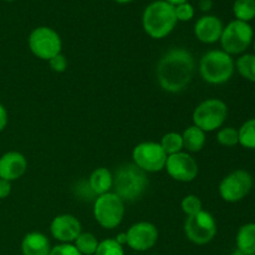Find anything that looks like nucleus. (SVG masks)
I'll list each match as a JSON object with an SVG mask.
<instances>
[{"label":"nucleus","instance_id":"nucleus-10","mask_svg":"<svg viewBox=\"0 0 255 255\" xmlns=\"http://www.w3.org/2000/svg\"><path fill=\"white\" fill-rule=\"evenodd\" d=\"M184 233L192 243L204 246L211 243L217 234V222L209 212H198L197 214L187 217L184 223Z\"/></svg>","mask_w":255,"mask_h":255},{"label":"nucleus","instance_id":"nucleus-6","mask_svg":"<svg viewBox=\"0 0 255 255\" xmlns=\"http://www.w3.org/2000/svg\"><path fill=\"white\" fill-rule=\"evenodd\" d=\"M222 50L233 55H243L254 41V30L249 22L233 20L224 26L221 36Z\"/></svg>","mask_w":255,"mask_h":255},{"label":"nucleus","instance_id":"nucleus-24","mask_svg":"<svg viewBox=\"0 0 255 255\" xmlns=\"http://www.w3.org/2000/svg\"><path fill=\"white\" fill-rule=\"evenodd\" d=\"M74 243L77 251L82 255H94L100 242L97 241V238L92 233H89V232L84 233V232H81V234L75 239Z\"/></svg>","mask_w":255,"mask_h":255},{"label":"nucleus","instance_id":"nucleus-21","mask_svg":"<svg viewBox=\"0 0 255 255\" xmlns=\"http://www.w3.org/2000/svg\"><path fill=\"white\" fill-rule=\"evenodd\" d=\"M236 70L242 77L255 84V54H243L237 59Z\"/></svg>","mask_w":255,"mask_h":255},{"label":"nucleus","instance_id":"nucleus-19","mask_svg":"<svg viewBox=\"0 0 255 255\" xmlns=\"http://www.w3.org/2000/svg\"><path fill=\"white\" fill-rule=\"evenodd\" d=\"M237 249L246 255L255 254V223H247L239 228L236 237Z\"/></svg>","mask_w":255,"mask_h":255},{"label":"nucleus","instance_id":"nucleus-3","mask_svg":"<svg viewBox=\"0 0 255 255\" xmlns=\"http://www.w3.org/2000/svg\"><path fill=\"white\" fill-rule=\"evenodd\" d=\"M177 22L174 6L164 0L152 1L142 15V26L152 39L159 40L168 36L174 30Z\"/></svg>","mask_w":255,"mask_h":255},{"label":"nucleus","instance_id":"nucleus-36","mask_svg":"<svg viewBox=\"0 0 255 255\" xmlns=\"http://www.w3.org/2000/svg\"><path fill=\"white\" fill-rule=\"evenodd\" d=\"M116 242L119 244H121L124 247V244H127V234L126 233H120L119 236L116 237Z\"/></svg>","mask_w":255,"mask_h":255},{"label":"nucleus","instance_id":"nucleus-12","mask_svg":"<svg viewBox=\"0 0 255 255\" xmlns=\"http://www.w3.org/2000/svg\"><path fill=\"white\" fill-rule=\"evenodd\" d=\"M164 169L169 177L178 182H192L198 176V163L187 152H178L167 157Z\"/></svg>","mask_w":255,"mask_h":255},{"label":"nucleus","instance_id":"nucleus-23","mask_svg":"<svg viewBox=\"0 0 255 255\" xmlns=\"http://www.w3.org/2000/svg\"><path fill=\"white\" fill-rule=\"evenodd\" d=\"M239 144L247 149H255V117L244 122L238 128Z\"/></svg>","mask_w":255,"mask_h":255},{"label":"nucleus","instance_id":"nucleus-41","mask_svg":"<svg viewBox=\"0 0 255 255\" xmlns=\"http://www.w3.org/2000/svg\"><path fill=\"white\" fill-rule=\"evenodd\" d=\"M5 1H15V0H5Z\"/></svg>","mask_w":255,"mask_h":255},{"label":"nucleus","instance_id":"nucleus-37","mask_svg":"<svg viewBox=\"0 0 255 255\" xmlns=\"http://www.w3.org/2000/svg\"><path fill=\"white\" fill-rule=\"evenodd\" d=\"M164 1L168 2V4H171L172 6H177V5L183 4V2H187L188 0H164Z\"/></svg>","mask_w":255,"mask_h":255},{"label":"nucleus","instance_id":"nucleus-26","mask_svg":"<svg viewBox=\"0 0 255 255\" xmlns=\"http://www.w3.org/2000/svg\"><path fill=\"white\" fill-rule=\"evenodd\" d=\"M217 141L226 147H234L239 144L238 129L236 127H222L217 132Z\"/></svg>","mask_w":255,"mask_h":255},{"label":"nucleus","instance_id":"nucleus-20","mask_svg":"<svg viewBox=\"0 0 255 255\" xmlns=\"http://www.w3.org/2000/svg\"><path fill=\"white\" fill-rule=\"evenodd\" d=\"M182 138H183V148H186L187 152H192V153L202 151L207 141L206 132L202 131L194 125L184 129V132L182 133Z\"/></svg>","mask_w":255,"mask_h":255},{"label":"nucleus","instance_id":"nucleus-35","mask_svg":"<svg viewBox=\"0 0 255 255\" xmlns=\"http://www.w3.org/2000/svg\"><path fill=\"white\" fill-rule=\"evenodd\" d=\"M213 6V2L212 0H199V9L202 11H209Z\"/></svg>","mask_w":255,"mask_h":255},{"label":"nucleus","instance_id":"nucleus-7","mask_svg":"<svg viewBox=\"0 0 255 255\" xmlns=\"http://www.w3.org/2000/svg\"><path fill=\"white\" fill-rule=\"evenodd\" d=\"M125 202L114 192L101 194L95 199L94 217L105 229H115L124 221Z\"/></svg>","mask_w":255,"mask_h":255},{"label":"nucleus","instance_id":"nucleus-32","mask_svg":"<svg viewBox=\"0 0 255 255\" xmlns=\"http://www.w3.org/2000/svg\"><path fill=\"white\" fill-rule=\"evenodd\" d=\"M76 194L84 199H87V197H89V199H94V197H96V194H95L94 192H92V189L90 188L89 182L86 181H81L77 183Z\"/></svg>","mask_w":255,"mask_h":255},{"label":"nucleus","instance_id":"nucleus-25","mask_svg":"<svg viewBox=\"0 0 255 255\" xmlns=\"http://www.w3.org/2000/svg\"><path fill=\"white\" fill-rule=\"evenodd\" d=\"M159 144L163 148V151L166 152L167 156H171V154L182 152V149H183V138H182L181 133L168 132V133H166L162 137Z\"/></svg>","mask_w":255,"mask_h":255},{"label":"nucleus","instance_id":"nucleus-39","mask_svg":"<svg viewBox=\"0 0 255 255\" xmlns=\"http://www.w3.org/2000/svg\"><path fill=\"white\" fill-rule=\"evenodd\" d=\"M232 255H246L244 253H242L241 251H238V249H236V251H234V253L232 254Z\"/></svg>","mask_w":255,"mask_h":255},{"label":"nucleus","instance_id":"nucleus-34","mask_svg":"<svg viewBox=\"0 0 255 255\" xmlns=\"http://www.w3.org/2000/svg\"><path fill=\"white\" fill-rule=\"evenodd\" d=\"M7 125V112L5 107L0 104V132L6 127Z\"/></svg>","mask_w":255,"mask_h":255},{"label":"nucleus","instance_id":"nucleus-5","mask_svg":"<svg viewBox=\"0 0 255 255\" xmlns=\"http://www.w3.org/2000/svg\"><path fill=\"white\" fill-rule=\"evenodd\" d=\"M227 117H228V106L226 102L219 99H208L204 100L194 109L192 121L194 126L207 133L222 128Z\"/></svg>","mask_w":255,"mask_h":255},{"label":"nucleus","instance_id":"nucleus-31","mask_svg":"<svg viewBox=\"0 0 255 255\" xmlns=\"http://www.w3.org/2000/svg\"><path fill=\"white\" fill-rule=\"evenodd\" d=\"M50 67L55 72H64L67 69V59L64 54H59L49 60Z\"/></svg>","mask_w":255,"mask_h":255},{"label":"nucleus","instance_id":"nucleus-22","mask_svg":"<svg viewBox=\"0 0 255 255\" xmlns=\"http://www.w3.org/2000/svg\"><path fill=\"white\" fill-rule=\"evenodd\" d=\"M236 20L249 22L255 19V0H236L233 4Z\"/></svg>","mask_w":255,"mask_h":255},{"label":"nucleus","instance_id":"nucleus-29","mask_svg":"<svg viewBox=\"0 0 255 255\" xmlns=\"http://www.w3.org/2000/svg\"><path fill=\"white\" fill-rule=\"evenodd\" d=\"M174 12H176L177 21H189L194 16V7L187 1L174 6Z\"/></svg>","mask_w":255,"mask_h":255},{"label":"nucleus","instance_id":"nucleus-27","mask_svg":"<svg viewBox=\"0 0 255 255\" xmlns=\"http://www.w3.org/2000/svg\"><path fill=\"white\" fill-rule=\"evenodd\" d=\"M94 255H125L124 247L116 239H105L100 242Z\"/></svg>","mask_w":255,"mask_h":255},{"label":"nucleus","instance_id":"nucleus-38","mask_svg":"<svg viewBox=\"0 0 255 255\" xmlns=\"http://www.w3.org/2000/svg\"><path fill=\"white\" fill-rule=\"evenodd\" d=\"M114 1L119 2V4H127V2H131L133 1V0H114Z\"/></svg>","mask_w":255,"mask_h":255},{"label":"nucleus","instance_id":"nucleus-2","mask_svg":"<svg viewBox=\"0 0 255 255\" xmlns=\"http://www.w3.org/2000/svg\"><path fill=\"white\" fill-rule=\"evenodd\" d=\"M147 173L134 163H127L119 167L114 174V193L122 201L136 202L143 196L148 187Z\"/></svg>","mask_w":255,"mask_h":255},{"label":"nucleus","instance_id":"nucleus-9","mask_svg":"<svg viewBox=\"0 0 255 255\" xmlns=\"http://www.w3.org/2000/svg\"><path fill=\"white\" fill-rule=\"evenodd\" d=\"M253 188V176L246 169H237L227 174L219 183V196L228 203L241 202Z\"/></svg>","mask_w":255,"mask_h":255},{"label":"nucleus","instance_id":"nucleus-17","mask_svg":"<svg viewBox=\"0 0 255 255\" xmlns=\"http://www.w3.org/2000/svg\"><path fill=\"white\" fill-rule=\"evenodd\" d=\"M22 255H50L51 247L45 234L31 232L24 237L21 242Z\"/></svg>","mask_w":255,"mask_h":255},{"label":"nucleus","instance_id":"nucleus-4","mask_svg":"<svg viewBox=\"0 0 255 255\" xmlns=\"http://www.w3.org/2000/svg\"><path fill=\"white\" fill-rule=\"evenodd\" d=\"M199 74L211 85H223L228 82L236 71V61L223 50H211L199 61Z\"/></svg>","mask_w":255,"mask_h":255},{"label":"nucleus","instance_id":"nucleus-13","mask_svg":"<svg viewBox=\"0 0 255 255\" xmlns=\"http://www.w3.org/2000/svg\"><path fill=\"white\" fill-rule=\"evenodd\" d=\"M127 234V246L136 252H146L154 247L158 241V229L149 222H138L129 227Z\"/></svg>","mask_w":255,"mask_h":255},{"label":"nucleus","instance_id":"nucleus-11","mask_svg":"<svg viewBox=\"0 0 255 255\" xmlns=\"http://www.w3.org/2000/svg\"><path fill=\"white\" fill-rule=\"evenodd\" d=\"M167 154L159 142H141L132 151V159L138 168L146 173H154L164 169Z\"/></svg>","mask_w":255,"mask_h":255},{"label":"nucleus","instance_id":"nucleus-18","mask_svg":"<svg viewBox=\"0 0 255 255\" xmlns=\"http://www.w3.org/2000/svg\"><path fill=\"white\" fill-rule=\"evenodd\" d=\"M89 186L96 197L111 192L114 186V174L105 167L96 168L89 177Z\"/></svg>","mask_w":255,"mask_h":255},{"label":"nucleus","instance_id":"nucleus-28","mask_svg":"<svg viewBox=\"0 0 255 255\" xmlns=\"http://www.w3.org/2000/svg\"><path fill=\"white\" fill-rule=\"evenodd\" d=\"M181 208L187 217L197 214L203 209L202 208L201 198L196 194H188V196L184 197L181 202Z\"/></svg>","mask_w":255,"mask_h":255},{"label":"nucleus","instance_id":"nucleus-14","mask_svg":"<svg viewBox=\"0 0 255 255\" xmlns=\"http://www.w3.org/2000/svg\"><path fill=\"white\" fill-rule=\"evenodd\" d=\"M82 227L79 219L72 214H60L52 219L50 233L61 243H71L81 234Z\"/></svg>","mask_w":255,"mask_h":255},{"label":"nucleus","instance_id":"nucleus-30","mask_svg":"<svg viewBox=\"0 0 255 255\" xmlns=\"http://www.w3.org/2000/svg\"><path fill=\"white\" fill-rule=\"evenodd\" d=\"M50 255H82L71 243H61L51 248Z\"/></svg>","mask_w":255,"mask_h":255},{"label":"nucleus","instance_id":"nucleus-40","mask_svg":"<svg viewBox=\"0 0 255 255\" xmlns=\"http://www.w3.org/2000/svg\"><path fill=\"white\" fill-rule=\"evenodd\" d=\"M253 46H254V52H255V39H254V41H253Z\"/></svg>","mask_w":255,"mask_h":255},{"label":"nucleus","instance_id":"nucleus-15","mask_svg":"<svg viewBox=\"0 0 255 255\" xmlns=\"http://www.w3.org/2000/svg\"><path fill=\"white\" fill-rule=\"evenodd\" d=\"M224 25L218 16L204 15L197 20L194 25V35L203 44H214L219 41Z\"/></svg>","mask_w":255,"mask_h":255},{"label":"nucleus","instance_id":"nucleus-33","mask_svg":"<svg viewBox=\"0 0 255 255\" xmlns=\"http://www.w3.org/2000/svg\"><path fill=\"white\" fill-rule=\"evenodd\" d=\"M10 192H11V182L0 178V199L9 197Z\"/></svg>","mask_w":255,"mask_h":255},{"label":"nucleus","instance_id":"nucleus-8","mask_svg":"<svg viewBox=\"0 0 255 255\" xmlns=\"http://www.w3.org/2000/svg\"><path fill=\"white\" fill-rule=\"evenodd\" d=\"M29 47L37 59L49 61L56 55L61 54L62 41L57 31L49 26H39L29 35Z\"/></svg>","mask_w":255,"mask_h":255},{"label":"nucleus","instance_id":"nucleus-16","mask_svg":"<svg viewBox=\"0 0 255 255\" xmlns=\"http://www.w3.org/2000/svg\"><path fill=\"white\" fill-rule=\"evenodd\" d=\"M27 161L20 152H6L0 157V178L11 182L26 172Z\"/></svg>","mask_w":255,"mask_h":255},{"label":"nucleus","instance_id":"nucleus-42","mask_svg":"<svg viewBox=\"0 0 255 255\" xmlns=\"http://www.w3.org/2000/svg\"><path fill=\"white\" fill-rule=\"evenodd\" d=\"M253 255H255V254H253Z\"/></svg>","mask_w":255,"mask_h":255},{"label":"nucleus","instance_id":"nucleus-1","mask_svg":"<svg viewBox=\"0 0 255 255\" xmlns=\"http://www.w3.org/2000/svg\"><path fill=\"white\" fill-rule=\"evenodd\" d=\"M196 70V60L191 51L176 47L167 51L157 64V80L164 91L177 94L191 84Z\"/></svg>","mask_w":255,"mask_h":255}]
</instances>
